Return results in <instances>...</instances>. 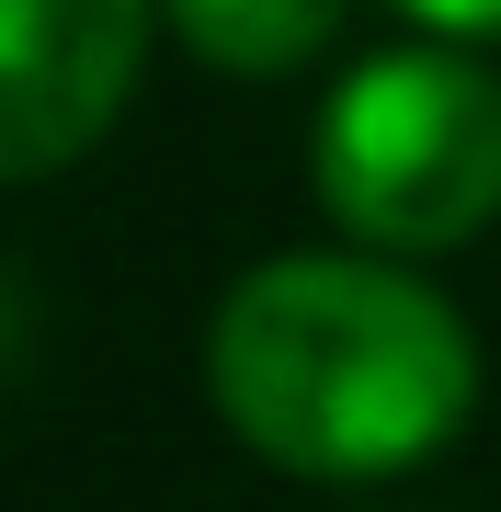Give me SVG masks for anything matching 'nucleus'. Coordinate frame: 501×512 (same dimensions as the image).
Listing matches in <instances>:
<instances>
[{
    "mask_svg": "<svg viewBox=\"0 0 501 512\" xmlns=\"http://www.w3.org/2000/svg\"><path fill=\"white\" fill-rule=\"evenodd\" d=\"M205 387L251 456L297 478L422 467L479 399L467 319L376 251H285L228 285L205 330Z\"/></svg>",
    "mask_w": 501,
    "mask_h": 512,
    "instance_id": "1",
    "label": "nucleus"
},
{
    "mask_svg": "<svg viewBox=\"0 0 501 512\" xmlns=\"http://www.w3.org/2000/svg\"><path fill=\"white\" fill-rule=\"evenodd\" d=\"M319 205L365 251H456L501 217V80L456 46H399L319 114Z\"/></svg>",
    "mask_w": 501,
    "mask_h": 512,
    "instance_id": "2",
    "label": "nucleus"
},
{
    "mask_svg": "<svg viewBox=\"0 0 501 512\" xmlns=\"http://www.w3.org/2000/svg\"><path fill=\"white\" fill-rule=\"evenodd\" d=\"M149 0H0V183L69 171L137 92Z\"/></svg>",
    "mask_w": 501,
    "mask_h": 512,
    "instance_id": "3",
    "label": "nucleus"
},
{
    "mask_svg": "<svg viewBox=\"0 0 501 512\" xmlns=\"http://www.w3.org/2000/svg\"><path fill=\"white\" fill-rule=\"evenodd\" d=\"M171 23H183V46L205 69L285 80V69H308L342 35V0H171Z\"/></svg>",
    "mask_w": 501,
    "mask_h": 512,
    "instance_id": "4",
    "label": "nucleus"
},
{
    "mask_svg": "<svg viewBox=\"0 0 501 512\" xmlns=\"http://www.w3.org/2000/svg\"><path fill=\"white\" fill-rule=\"evenodd\" d=\"M399 12L433 35H501V0H399Z\"/></svg>",
    "mask_w": 501,
    "mask_h": 512,
    "instance_id": "5",
    "label": "nucleus"
}]
</instances>
